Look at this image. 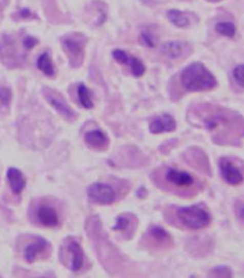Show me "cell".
Listing matches in <instances>:
<instances>
[{
    "mask_svg": "<svg viewBox=\"0 0 244 278\" xmlns=\"http://www.w3.org/2000/svg\"><path fill=\"white\" fill-rule=\"evenodd\" d=\"M150 235L152 236V239H155L157 242H161V244H167V242L171 241V236L167 234L162 228L159 227H151Z\"/></svg>",
    "mask_w": 244,
    "mask_h": 278,
    "instance_id": "44dd1931",
    "label": "cell"
},
{
    "mask_svg": "<svg viewBox=\"0 0 244 278\" xmlns=\"http://www.w3.org/2000/svg\"><path fill=\"white\" fill-rule=\"evenodd\" d=\"M161 52L167 55L168 58H181L186 55L187 52H190V46L186 42L172 41V42H165L161 46Z\"/></svg>",
    "mask_w": 244,
    "mask_h": 278,
    "instance_id": "4fadbf2b",
    "label": "cell"
},
{
    "mask_svg": "<svg viewBox=\"0 0 244 278\" xmlns=\"http://www.w3.org/2000/svg\"><path fill=\"white\" fill-rule=\"evenodd\" d=\"M66 251L69 255V268L72 271H79L84 265V251L76 241H69L66 244Z\"/></svg>",
    "mask_w": 244,
    "mask_h": 278,
    "instance_id": "8fae6325",
    "label": "cell"
},
{
    "mask_svg": "<svg viewBox=\"0 0 244 278\" xmlns=\"http://www.w3.org/2000/svg\"><path fill=\"white\" fill-rule=\"evenodd\" d=\"M233 77L234 80L244 88V65H237L234 69H233Z\"/></svg>",
    "mask_w": 244,
    "mask_h": 278,
    "instance_id": "cb8c5ba5",
    "label": "cell"
},
{
    "mask_svg": "<svg viewBox=\"0 0 244 278\" xmlns=\"http://www.w3.org/2000/svg\"><path fill=\"white\" fill-rule=\"evenodd\" d=\"M128 227V219L125 216H119L116 220V225L114 227L115 231H122V229H127Z\"/></svg>",
    "mask_w": 244,
    "mask_h": 278,
    "instance_id": "484cf974",
    "label": "cell"
},
{
    "mask_svg": "<svg viewBox=\"0 0 244 278\" xmlns=\"http://www.w3.org/2000/svg\"><path fill=\"white\" fill-rule=\"evenodd\" d=\"M165 180L178 188V189H190L195 184L194 177L190 173H187L184 170H178V169H167L165 170Z\"/></svg>",
    "mask_w": 244,
    "mask_h": 278,
    "instance_id": "52a82bcc",
    "label": "cell"
},
{
    "mask_svg": "<svg viewBox=\"0 0 244 278\" xmlns=\"http://www.w3.org/2000/svg\"><path fill=\"white\" fill-rule=\"evenodd\" d=\"M112 57L115 58V61L121 62L124 65H128L135 77H141V75H144V72H145V65H144L143 62L138 58H135V57L127 53V52L121 51V49H115V51L112 52Z\"/></svg>",
    "mask_w": 244,
    "mask_h": 278,
    "instance_id": "9c48e42d",
    "label": "cell"
},
{
    "mask_svg": "<svg viewBox=\"0 0 244 278\" xmlns=\"http://www.w3.org/2000/svg\"><path fill=\"white\" fill-rule=\"evenodd\" d=\"M10 100H12V92H10V89L9 88H3L0 87V103H3L5 105L10 103Z\"/></svg>",
    "mask_w": 244,
    "mask_h": 278,
    "instance_id": "d4e9b609",
    "label": "cell"
},
{
    "mask_svg": "<svg viewBox=\"0 0 244 278\" xmlns=\"http://www.w3.org/2000/svg\"><path fill=\"white\" fill-rule=\"evenodd\" d=\"M7 179H9V183H10V188L13 191L14 195H21L22 191L25 189V184H26V180L22 175L21 170L17 169H9L7 172Z\"/></svg>",
    "mask_w": 244,
    "mask_h": 278,
    "instance_id": "5bb4252c",
    "label": "cell"
},
{
    "mask_svg": "<svg viewBox=\"0 0 244 278\" xmlns=\"http://www.w3.org/2000/svg\"><path fill=\"white\" fill-rule=\"evenodd\" d=\"M175 120L170 116V114H162L159 117H155L150 124L151 133L154 134H159V133H167V132H174L175 130Z\"/></svg>",
    "mask_w": 244,
    "mask_h": 278,
    "instance_id": "7c38bea8",
    "label": "cell"
},
{
    "mask_svg": "<svg viewBox=\"0 0 244 278\" xmlns=\"http://www.w3.org/2000/svg\"><path fill=\"white\" fill-rule=\"evenodd\" d=\"M37 68H39L45 75H48V77H53V75H55V66H53V62H52V59H50L49 53H42V55L37 58Z\"/></svg>",
    "mask_w": 244,
    "mask_h": 278,
    "instance_id": "ac0fdd59",
    "label": "cell"
},
{
    "mask_svg": "<svg viewBox=\"0 0 244 278\" xmlns=\"http://www.w3.org/2000/svg\"><path fill=\"white\" fill-rule=\"evenodd\" d=\"M139 39H141L143 45L148 46V48H154L155 44H157V38L154 36L151 32H148V30H143V33H141Z\"/></svg>",
    "mask_w": 244,
    "mask_h": 278,
    "instance_id": "7402d4cb",
    "label": "cell"
},
{
    "mask_svg": "<svg viewBox=\"0 0 244 278\" xmlns=\"http://www.w3.org/2000/svg\"><path fill=\"white\" fill-rule=\"evenodd\" d=\"M220 172H221L222 179L226 182L231 184V186H237V184H241L244 180V175L241 172V169L238 168L237 164H234L233 161L229 159H221L220 163Z\"/></svg>",
    "mask_w": 244,
    "mask_h": 278,
    "instance_id": "8992f818",
    "label": "cell"
},
{
    "mask_svg": "<svg viewBox=\"0 0 244 278\" xmlns=\"http://www.w3.org/2000/svg\"><path fill=\"white\" fill-rule=\"evenodd\" d=\"M238 116H236V113H227V111H222L220 114H214V116H210L206 120V127L208 130H211L215 133L220 139H224L222 143H227L226 139H230V133L226 130V127L229 124H234Z\"/></svg>",
    "mask_w": 244,
    "mask_h": 278,
    "instance_id": "3957f363",
    "label": "cell"
},
{
    "mask_svg": "<svg viewBox=\"0 0 244 278\" xmlns=\"http://www.w3.org/2000/svg\"><path fill=\"white\" fill-rule=\"evenodd\" d=\"M25 45H26V48L30 49L33 45H36V39H33V38H26V39H25Z\"/></svg>",
    "mask_w": 244,
    "mask_h": 278,
    "instance_id": "4316f807",
    "label": "cell"
},
{
    "mask_svg": "<svg viewBox=\"0 0 244 278\" xmlns=\"http://www.w3.org/2000/svg\"><path fill=\"white\" fill-rule=\"evenodd\" d=\"M215 30L222 36L233 38L236 35V26L231 22H218L215 25Z\"/></svg>",
    "mask_w": 244,
    "mask_h": 278,
    "instance_id": "ffe728a7",
    "label": "cell"
},
{
    "mask_svg": "<svg viewBox=\"0 0 244 278\" xmlns=\"http://www.w3.org/2000/svg\"><path fill=\"white\" fill-rule=\"evenodd\" d=\"M88 196L102 205H111L115 200V191L105 183H93L88 188Z\"/></svg>",
    "mask_w": 244,
    "mask_h": 278,
    "instance_id": "5b68a950",
    "label": "cell"
},
{
    "mask_svg": "<svg viewBox=\"0 0 244 278\" xmlns=\"http://www.w3.org/2000/svg\"><path fill=\"white\" fill-rule=\"evenodd\" d=\"M210 277H233V272L229 267H217L210 271Z\"/></svg>",
    "mask_w": 244,
    "mask_h": 278,
    "instance_id": "603a6c76",
    "label": "cell"
},
{
    "mask_svg": "<svg viewBox=\"0 0 244 278\" xmlns=\"http://www.w3.org/2000/svg\"><path fill=\"white\" fill-rule=\"evenodd\" d=\"M181 84L190 92L210 91L217 87V80L213 73L200 62H194L181 72Z\"/></svg>",
    "mask_w": 244,
    "mask_h": 278,
    "instance_id": "6da1fadb",
    "label": "cell"
},
{
    "mask_svg": "<svg viewBox=\"0 0 244 278\" xmlns=\"http://www.w3.org/2000/svg\"><path fill=\"white\" fill-rule=\"evenodd\" d=\"M43 96L48 100V103H49L62 117H65L66 120H73V118H75V111L72 110L71 107L68 105V103L64 100V97L56 94L53 89H45V91H43Z\"/></svg>",
    "mask_w": 244,
    "mask_h": 278,
    "instance_id": "ba28073f",
    "label": "cell"
},
{
    "mask_svg": "<svg viewBox=\"0 0 244 278\" xmlns=\"http://www.w3.org/2000/svg\"><path fill=\"white\" fill-rule=\"evenodd\" d=\"M62 45L66 53L69 55V61H71L72 66H79L82 64L84 59V45H82V39L80 36H65L62 39Z\"/></svg>",
    "mask_w": 244,
    "mask_h": 278,
    "instance_id": "277c9868",
    "label": "cell"
},
{
    "mask_svg": "<svg viewBox=\"0 0 244 278\" xmlns=\"http://www.w3.org/2000/svg\"><path fill=\"white\" fill-rule=\"evenodd\" d=\"M177 218L179 224L188 229H202L211 224V215L202 205L179 208L177 211Z\"/></svg>",
    "mask_w": 244,
    "mask_h": 278,
    "instance_id": "7a4b0ae2",
    "label": "cell"
},
{
    "mask_svg": "<svg viewBox=\"0 0 244 278\" xmlns=\"http://www.w3.org/2000/svg\"><path fill=\"white\" fill-rule=\"evenodd\" d=\"M238 215H240V218L244 222V205L240 206V209H238Z\"/></svg>",
    "mask_w": 244,
    "mask_h": 278,
    "instance_id": "83f0119b",
    "label": "cell"
},
{
    "mask_svg": "<svg viewBox=\"0 0 244 278\" xmlns=\"http://www.w3.org/2000/svg\"><path fill=\"white\" fill-rule=\"evenodd\" d=\"M167 16H168V19H170L175 26H178V28H188V26L191 25V17H193L190 13L181 12V10H177V9L170 10V12L167 13Z\"/></svg>",
    "mask_w": 244,
    "mask_h": 278,
    "instance_id": "e0dca14e",
    "label": "cell"
},
{
    "mask_svg": "<svg viewBox=\"0 0 244 278\" xmlns=\"http://www.w3.org/2000/svg\"><path fill=\"white\" fill-rule=\"evenodd\" d=\"M78 98L82 107H85V108H92L93 107L91 92H89V89H88L84 84L78 85Z\"/></svg>",
    "mask_w": 244,
    "mask_h": 278,
    "instance_id": "d6986e66",
    "label": "cell"
},
{
    "mask_svg": "<svg viewBox=\"0 0 244 278\" xmlns=\"http://www.w3.org/2000/svg\"><path fill=\"white\" fill-rule=\"evenodd\" d=\"M48 248V242L45 241L43 238H37L35 242L29 244L26 249H25V258L28 263H33L36 260V256L39 255L40 252H43L45 249Z\"/></svg>",
    "mask_w": 244,
    "mask_h": 278,
    "instance_id": "9a60e30c",
    "label": "cell"
},
{
    "mask_svg": "<svg viewBox=\"0 0 244 278\" xmlns=\"http://www.w3.org/2000/svg\"><path fill=\"white\" fill-rule=\"evenodd\" d=\"M37 220L42 224L43 227L55 228L59 225V215L57 212L49 205H40L37 208V212H36Z\"/></svg>",
    "mask_w": 244,
    "mask_h": 278,
    "instance_id": "30bf717a",
    "label": "cell"
},
{
    "mask_svg": "<svg viewBox=\"0 0 244 278\" xmlns=\"http://www.w3.org/2000/svg\"><path fill=\"white\" fill-rule=\"evenodd\" d=\"M85 141L88 146L93 147V149H98V150H102L105 149L108 144V137L99 130H93V132H89L85 134Z\"/></svg>",
    "mask_w": 244,
    "mask_h": 278,
    "instance_id": "2e32d148",
    "label": "cell"
}]
</instances>
